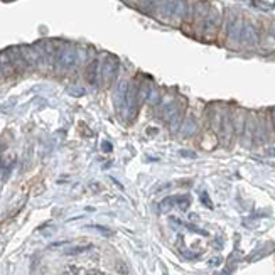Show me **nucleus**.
Segmentation results:
<instances>
[{
    "label": "nucleus",
    "mask_w": 275,
    "mask_h": 275,
    "mask_svg": "<svg viewBox=\"0 0 275 275\" xmlns=\"http://www.w3.org/2000/svg\"><path fill=\"white\" fill-rule=\"evenodd\" d=\"M129 88H130V83L127 80L120 81V83L117 85V90H115V95H113V103H115V108H117V112H124V110H125L127 95H129Z\"/></svg>",
    "instance_id": "nucleus-7"
},
{
    "label": "nucleus",
    "mask_w": 275,
    "mask_h": 275,
    "mask_svg": "<svg viewBox=\"0 0 275 275\" xmlns=\"http://www.w3.org/2000/svg\"><path fill=\"white\" fill-rule=\"evenodd\" d=\"M7 52H9V57H10V61H12V66H14V69H15V73H17V75H24V73L31 71L29 64L26 63V59H24L22 52H20V46L9 47V49H7Z\"/></svg>",
    "instance_id": "nucleus-5"
},
{
    "label": "nucleus",
    "mask_w": 275,
    "mask_h": 275,
    "mask_svg": "<svg viewBox=\"0 0 275 275\" xmlns=\"http://www.w3.org/2000/svg\"><path fill=\"white\" fill-rule=\"evenodd\" d=\"M241 43L245 46H257L258 44V31L252 22H243V31H241Z\"/></svg>",
    "instance_id": "nucleus-8"
},
{
    "label": "nucleus",
    "mask_w": 275,
    "mask_h": 275,
    "mask_svg": "<svg viewBox=\"0 0 275 275\" xmlns=\"http://www.w3.org/2000/svg\"><path fill=\"white\" fill-rule=\"evenodd\" d=\"M124 2L127 3V5H135V3H137L138 0H124Z\"/></svg>",
    "instance_id": "nucleus-20"
},
{
    "label": "nucleus",
    "mask_w": 275,
    "mask_h": 275,
    "mask_svg": "<svg viewBox=\"0 0 275 275\" xmlns=\"http://www.w3.org/2000/svg\"><path fill=\"white\" fill-rule=\"evenodd\" d=\"M196 130H198V124H196L192 117H187L186 120L183 122V125H181V134H183V137H191Z\"/></svg>",
    "instance_id": "nucleus-12"
},
{
    "label": "nucleus",
    "mask_w": 275,
    "mask_h": 275,
    "mask_svg": "<svg viewBox=\"0 0 275 275\" xmlns=\"http://www.w3.org/2000/svg\"><path fill=\"white\" fill-rule=\"evenodd\" d=\"M174 203H176V198H166L161 203V211H167V209H171L172 206H174Z\"/></svg>",
    "instance_id": "nucleus-15"
},
{
    "label": "nucleus",
    "mask_w": 275,
    "mask_h": 275,
    "mask_svg": "<svg viewBox=\"0 0 275 275\" xmlns=\"http://www.w3.org/2000/svg\"><path fill=\"white\" fill-rule=\"evenodd\" d=\"M145 101H147V103H150V105H155V103H157V101H159V92H157V90L152 88Z\"/></svg>",
    "instance_id": "nucleus-14"
},
{
    "label": "nucleus",
    "mask_w": 275,
    "mask_h": 275,
    "mask_svg": "<svg viewBox=\"0 0 275 275\" xmlns=\"http://www.w3.org/2000/svg\"><path fill=\"white\" fill-rule=\"evenodd\" d=\"M178 3H179V0H162V2L159 3L157 9H155L157 10L155 15L161 20H164V22H171L176 15V10H178Z\"/></svg>",
    "instance_id": "nucleus-6"
},
{
    "label": "nucleus",
    "mask_w": 275,
    "mask_h": 275,
    "mask_svg": "<svg viewBox=\"0 0 275 275\" xmlns=\"http://www.w3.org/2000/svg\"><path fill=\"white\" fill-rule=\"evenodd\" d=\"M69 93L75 95V96H83L85 95V92L81 88H69Z\"/></svg>",
    "instance_id": "nucleus-17"
},
{
    "label": "nucleus",
    "mask_w": 275,
    "mask_h": 275,
    "mask_svg": "<svg viewBox=\"0 0 275 275\" xmlns=\"http://www.w3.org/2000/svg\"><path fill=\"white\" fill-rule=\"evenodd\" d=\"M98 231L100 233H103V235H106V236H112L113 235V231H110V229H106V228H101V227H95Z\"/></svg>",
    "instance_id": "nucleus-18"
},
{
    "label": "nucleus",
    "mask_w": 275,
    "mask_h": 275,
    "mask_svg": "<svg viewBox=\"0 0 275 275\" xmlns=\"http://www.w3.org/2000/svg\"><path fill=\"white\" fill-rule=\"evenodd\" d=\"M3 78H5V76H3V73H2V69H0V80H3Z\"/></svg>",
    "instance_id": "nucleus-23"
},
{
    "label": "nucleus",
    "mask_w": 275,
    "mask_h": 275,
    "mask_svg": "<svg viewBox=\"0 0 275 275\" xmlns=\"http://www.w3.org/2000/svg\"><path fill=\"white\" fill-rule=\"evenodd\" d=\"M220 22H221L220 10L215 9V7H209V12L203 22V27H201V34H203V38L206 41L215 39V36L218 34Z\"/></svg>",
    "instance_id": "nucleus-3"
},
{
    "label": "nucleus",
    "mask_w": 275,
    "mask_h": 275,
    "mask_svg": "<svg viewBox=\"0 0 275 275\" xmlns=\"http://www.w3.org/2000/svg\"><path fill=\"white\" fill-rule=\"evenodd\" d=\"M118 57L113 54H105L103 59L100 61V73H98V83L103 85L105 88L112 86L115 78L118 75Z\"/></svg>",
    "instance_id": "nucleus-2"
},
{
    "label": "nucleus",
    "mask_w": 275,
    "mask_h": 275,
    "mask_svg": "<svg viewBox=\"0 0 275 275\" xmlns=\"http://www.w3.org/2000/svg\"><path fill=\"white\" fill-rule=\"evenodd\" d=\"M223 134H225V140L229 142L233 135V124H231V117L229 115H225L223 117Z\"/></svg>",
    "instance_id": "nucleus-13"
},
{
    "label": "nucleus",
    "mask_w": 275,
    "mask_h": 275,
    "mask_svg": "<svg viewBox=\"0 0 275 275\" xmlns=\"http://www.w3.org/2000/svg\"><path fill=\"white\" fill-rule=\"evenodd\" d=\"M241 31H243V20L240 17H231L227 24V41L229 47H238L241 43Z\"/></svg>",
    "instance_id": "nucleus-4"
},
{
    "label": "nucleus",
    "mask_w": 275,
    "mask_h": 275,
    "mask_svg": "<svg viewBox=\"0 0 275 275\" xmlns=\"http://www.w3.org/2000/svg\"><path fill=\"white\" fill-rule=\"evenodd\" d=\"M181 154H183V155H189V157H194V154H192V152H187V150H183Z\"/></svg>",
    "instance_id": "nucleus-21"
},
{
    "label": "nucleus",
    "mask_w": 275,
    "mask_h": 275,
    "mask_svg": "<svg viewBox=\"0 0 275 275\" xmlns=\"http://www.w3.org/2000/svg\"><path fill=\"white\" fill-rule=\"evenodd\" d=\"M80 61V49L71 43H61L56 52L54 61V71L56 73H69L71 69L76 68Z\"/></svg>",
    "instance_id": "nucleus-1"
},
{
    "label": "nucleus",
    "mask_w": 275,
    "mask_h": 275,
    "mask_svg": "<svg viewBox=\"0 0 275 275\" xmlns=\"http://www.w3.org/2000/svg\"><path fill=\"white\" fill-rule=\"evenodd\" d=\"M100 57H92L88 63V68H86V81L90 85H96L98 83V73H100Z\"/></svg>",
    "instance_id": "nucleus-10"
},
{
    "label": "nucleus",
    "mask_w": 275,
    "mask_h": 275,
    "mask_svg": "<svg viewBox=\"0 0 275 275\" xmlns=\"http://www.w3.org/2000/svg\"><path fill=\"white\" fill-rule=\"evenodd\" d=\"M0 69H2V73H3V76H5V78H12V76L17 75L14 66H12V61L9 57L7 49H5V51H0Z\"/></svg>",
    "instance_id": "nucleus-11"
},
{
    "label": "nucleus",
    "mask_w": 275,
    "mask_h": 275,
    "mask_svg": "<svg viewBox=\"0 0 275 275\" xmlns=\"http://www.w3.org/2000/svg\"><path fill=\"white\" fill-rule=\"evenodd\" d=\"M155 134V129H149V135H154Z\"/></svg>",
    "instance_id": "nucleus-22"
},
{
    "label": "nucleus",
    "mask_w": 275,
    "mask_h": 275,
    "mask_svg": "<svg viewBox=\"0 0 275 275\" xmlns=\"http://www.w3.org/2000/svg\"><path fill=\"white\" fill-rule=\"evenodd\" d=\"M252 3L255 7H258V9H262V10H270V9H272V5H270V3L262 2V0H252Z\"/></svg>",
    "instance_id": "nucleus-16"
},
{
    "label": "nucleus",
    "mask_w": 275,
    "mask_h": 275,
    "mask_svg": "<svg viewBox=\"0 0 275 275\" xmlns=\"http://www.w3.org/2000/svg\"><path fill=\"white\" fill-rule=\"evenodd\" d=\"M101 149H103L105 152H110L112 150V145H110V142H103L101 143Z\"/></svg>",
    "instance_id": "nucleus-19"
},
{
    "label": "nucleus",
    "mask_w": 275,
    "mask_h": 275,
    "mask_svg": "<svg viewBox=\"0 0 275 275\" xmlns=\"http://www.w3.org/2000/svg\"><path fill=\"white\" fill-rule=\"evenodd\" d=\"M20 52H22L24 59H26V63L29 64V68L38 69L39 54H38V51H36L34 44H32V46H20Z\"/></svg>",
    "instance_id": "nucleus-9"
}]
</instances>
